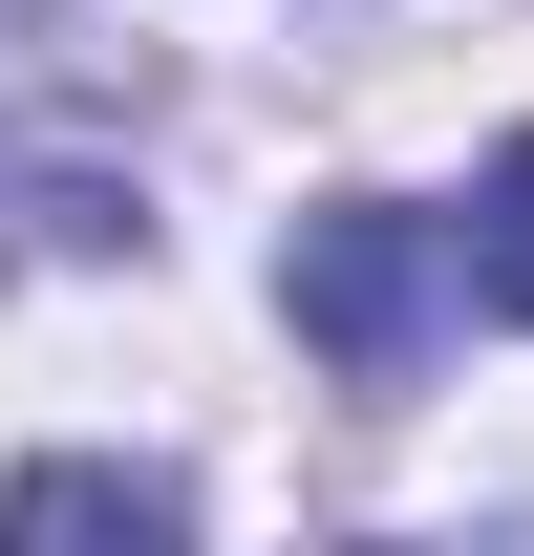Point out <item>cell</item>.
Listing matches in <instances>:
<instances>
[{"label": "cell", "instance_id": "1", "mask_svg": "<svg viewBox=\"0 0 534 556\" xmlns=\"http://www.w3.org/2000/svg\"><path fill=\"white\" fill-rule=\"evenodd\" d=\"M278 300H300V343H321L342 386H428V343H449V236L385 214V193H342V214H300Z\"/></svg>", "mask_w": 534, "mask_h": 556}, {"label": "cell", "instance_id": "2", "mask_svg": "<svg viewBox=\"0 0 534 556\" xmlns=\"http://www.w3.org/2000/svg\"><path fill=\"white\" fill-rule=\"evenodd\" d=\"M43 108H65V65H43V0H0V193H22V236H43V257H107L129 214H107V172H43Z\"/></svg>", "mask_w": 534, "mask_h": 556}, {"label": "cell", "instance_id": "4", "mask_svg": "<svg viewBox=\"0 0 534 556\" xmlns=\"http://www.w3.org/2000/svg\"><path fill=\"white\" fill-rule=\"evenodd\" d=\"M470 300H492V321H534V129L492 150V193H470Z\"/></svg>", "mask_w": 534, "mask_h": 556}, {"label": "cell", "instance_id": "3", "mask_svg": "<svg viewBox=\"0 0 534 556\" xmlns=\"http://www.w3.org/2000/svg\"><path fill=\"white\" fill-rule=\"evenodd\" d=\"M0 535H22V556H65V535H171V471H107V450H65V471H22V492H0Z\"/></svg>", "mask_w": 534, "mask_h": 556}]
</instances>
